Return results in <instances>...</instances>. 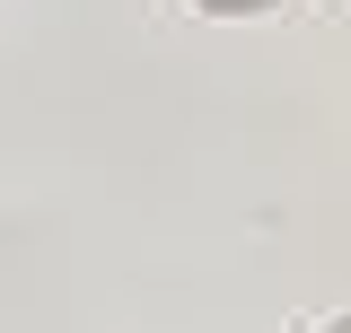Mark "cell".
I'll return each instance as SVG.
<instances>
[{
    "mask_svg": "<svg viewBox=\"0 0 351 333\" xmlns=\"http://www.w3.org/2000/svg\"><path fill=\"white\" fill-rule=\"evenodd\" d=\"M193 9H211V18H246V9H281V0H193Z\"/></svg>",
    "mask_w": 351,
    "mask_h": 333,
    "instance_id": "obj_1",
    "label": "cell"
},
{
    "mask_svg": "<svg viewBox=\"0 0 351 333\" xmlns=\"http://www.w3.org/2000/svg\"><path fill=\"white\" fill-rule=\"evenodd\" d=\"M325 333H351V316H334V325H325Z\"/></svg>",
    "mask_w": 351,
    "mask_h": 333,
    "instance_id": "obj_2",
    "label": "cell"
}]
</instances>
